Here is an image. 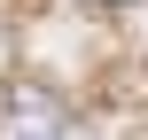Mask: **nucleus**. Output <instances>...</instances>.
Returning <instances> with one entry per match:
<instances>
[{"mask_svg":"<svg viewBox=\"0 0 148 140\" xmlns=\"http://www.w3.org/2000/svg\"><path fill=\"white\" fill-rule=\"evenodd\" d=\"M62 132H70V117H62V101L47 86H16L8 94V140H62Z\"/></svg>","mask_w":148,"mask_h":140,"instance_id":"obj_1","label":"nucleus"}]
</instances>
